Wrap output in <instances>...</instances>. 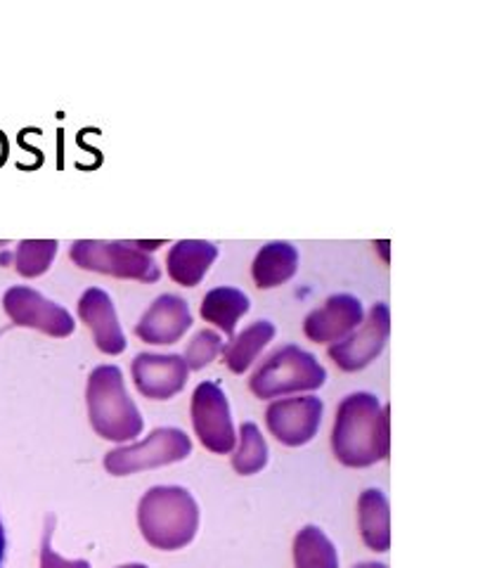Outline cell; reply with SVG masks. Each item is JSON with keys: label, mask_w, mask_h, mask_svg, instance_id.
<instances>
[{"label": "cell", "mask_w": 504, "mask_h": 568, "mask_svg": "<svg viewBox=\"0 0 504 568\" xmlns=\"http://www.w3.org/2000/svg\"><path fill=\"white\" fill-rule=\"evenodd\" d=\"M332 450L344 467L365 469L389 457V407L372 394H351L341 400L332 426Z\"/></svg>", "instance_id": "1"}, {"label": "cell", "mask_w": 504, "mask_h": 568, "mask_svg": "<svg viewBox=\"0 0 504 568\" xmlns=\"http://www.w3.org/2000/svg\"><path fill=\"white\" fill-rule=\"evenodd\" d=\"M138 526L152 547L173 552L190 545L200 528V507L180 486L150 488L138 505Z\"/></svg>", "instance_id": "2"}, {"label": "cell", "mask_w": 504, "mask_h": 568, "mask_svg": "<svg viewBox=\"0 0 504 568\" xmlns=\"http://www.w3.org/2000/svg\"><path fill=\"white\" fill-rule=\"evenodd\" d=\"M88 419L104 440L125 443L142 434V415L129 396L123 375L117 365H100L88 377L85 386Z\"/></svg>", "instance_id": "3"}, {"label": "cell", "mask_w": 504, "mask_h": 568, "mask_svg": "<svg viewBox=\"0 0 504 568\" xmlns=\"http://www.w3.org/2000/svg\"><path fill=\"white\" fill-rule=\"evenodd\" d=\"M327 379V369L317 363L315 355L299 346H282L270 353L265 363L249 379L251 394L256 398H280L299 394V390H315Z\"/></svg>", "instance_id": "4"}, {"label": "cell", "mask_w": 504, "mask_h": 568, "mask_svg": "<svg viewBox=\"0 0 504 568\" xmlns=\"http://www.w3.org/2000/svg\"><path fill=\"white\" fill-rule=\"evenodd\" d=\"M69 258L81 271L112 275L119 280L159 282L161 271L157 261L131 242H102V240H79L71 244Z\"/></svg>", "instance_id": "5"}, {"label": "cell", "mask_w": 504, "mask_h": 568, "mask_svg": "<svg viewBox=\"0 0 504 568\" xmlns=\"http://www.w3.org/2000/svg\"><path fill=\"white\" fill-rule=\"evenodd\" d=\"M192 453V440L175 426H159L145 440L135 446L117 448L104 455V469L112 476H131L145 469L183 462Z\"/></svg>", "instance_id": "6"}, {"label": "cell", "mask_w": 504, "mask_h": 568, "mask_svg": "<svg viewBox=\"0 0 504 568\" xmlns=\"http://www.w3.org/2000/svg\"><path fill=\"white\" fill-rule=\"evenodd\" d=\"M192 424L196 438L202 440L206 450L215 455H228L235 448V426H232L228 396L219 384L202 382L194 388Z\"/></svg>", "instance_id": "7"}, {"label": "cell", "mask_w": 504, "mask_h": 568, "mask_svg": "<svg viewBox=\"0 0 504 568\" xmlns=\"http://www.w3.org/2000/svg\"><path fill=\"white\" fill-rule=\"evenodd\" d=\"M3 308L17 327L39 329L56 339L74 334V317L56 301L46 298L31 287H10L3 296Z\"/></svg>", "instance_id": "8"}, {"label": "cell", "mask_w": 504, "mask_h": 568, "mask_svg": "<svg viewBox=\"0 0 504 568\" xmlns=\"http://www.w3.org/2000/svg\"><path fill=\"white\" fill-rule=\"evenodd\" d=\"M391 332V313L386 304H374L363 327L353 332L346 339L330 346V358L344 372H357L372 365L384 351Z\"/></svg>", "instance_id": "9"}, {"label": "cell", "mask_w": 504, "mask_h": 568, "mask_svg": "<svg viewBox=\"0 0 504 568\" xmlns=\"http://www.w3.org/2000/svg\"><path fill=\"white\" fill-rule=\"evenodd\" d=\"M322 410H325V405L315 396L284 398L268 407L265 424L282 446L299 448L315 438L322 422Z\"/></svg>", "instance_id": "10"}, {"label": "cell", "mask_w": 504, "mask_h": 568, "mask_svg": "<svg viewBox=\"0 0 504 568\" xmlns=\"http://www.w3.org/2000/svg\"><path fill=\"white\" fill-rule=\"evenodd\" d=\"M131 372L142 396L152 400H169L185 388L190 369L183 355L140 353L131 365Z\"/></svg>", "instance_id": "11"}, {"label": "cell", "mask_w": 504, "mask_h": 568, "mask_svg": "<svg viewBox=\"0 0 504 568\" xmlns=\"http://www.w3.org/2000/svg\"><path fill=\"white\" fill-rule=\"evenodd\" d=\"M365 311L353 294H334L325 306L315 308L303 323V332L315 344H336L363 325Z\"/></svg>", "instance_id": "12"}, {"label": "cell", "mask_w": 504, "mask_h": 568, "mask_svg": "<svg viewBox=\"0 0 504 568\" xmlns=\"http://www.w3.org/2000/svg\"><path fill=\"white\" fill-rule=\"evenodd\" d=\"M192 327V313L185 298L175 294H161L154 304L140 317L135 334L145 344L167 346L175 344Z\"/></svg>", "instance_id": "13"}, {"label": "cell", "mask_w": 504, "mask_h": 568, "mask_svg": "<svg viewBox=\"0 0 504 568\" xmlns=\"http://www.w3.org/2000/svg\"><path fill=\"white\" fill-rule=\"evenodd\" d=\"M79 317L93 332L95 346L107 355H119L125 351V336L119 325V315L112 296L100 287H90L79 301Z\"/></svg>", "instance_id": "14"}, {"label": "cell", "mask_w": 504, "mask_h": 568, "mask_svg": "<svg viewBox=\"0 0 504 568\" xmlns=\"http://www.w3.org/2000/svg\"><path fill=\"white\" fill-rule=\"evenodd\" d=\"M215 256H219V246L211 242L180 240L167 256V271L173 282L183 284V287H196L209 273Z\"/></svg>", "instance_id": "15"}, {"label": "cell", "mask_w": 504, "mask_h": 568, "mask_svg": "<svg viewBox=\"0 0 504 568\" xmlns=\"http://www.w3.org/2000/svg\"><path fill=\"white\" fill-rule=\"evenodd\" d=\"M357 528L365 545L374 552H386L391 547V509L386 495L380 488H367L360 493Z\"/></svg>", "instance_id": "16"}, {"label": "cell", "mask_w": 504, "mask_h": 568, "mask_svg": "<svg viewBox=\"0 0 504 568\" xmlns=\"http://www.w3.org/2000/svg\"><path fill=\"white\" fill-rule=\"evenodd\" d=\"M299 271V252L290 242H268L251 265V275L259 290H275Z\"/></svg>", "instance_id": "17"}, {"label": "cell", "mask_w": 504, "mask_h": 568, "mask_svg": "<svg viewBox=\"0 0 504 568\" xmlns=\"http://www.w3.org/2000/svg\"><path fill=\"white\" fill-rule=\"evenodd\" d=\"M249 308H251V301L242 290L215 287L204 296L200 313L206 323L215 325L219 329H223V334L232 336L235 334L240 317L246 315Z\"/></svg>", "instance_id": "18"}, {"label": "cell", "mask_w": 504, "mask_h": 568, "mask_svg": "<svg viewBox=\"0 0 504 568\" xmlns=\"http://www.w3.org/2000/svg\"><path fill=\"white\" fill-rule=\"evenodd\" d=\"M275 336V325L268 323V320H259V323L249 325L240 336H232V342L223 346V363L235 372V375H242L254 361L259 358V353L273 342Z\"/></svg>", "instance_id": "19"}, {"label": "cell", "mask_w": 504, "mask_h": 568, "mask_svg": "<svg viewBox=\"0 0 504 568\" xmlns=\"http://www.w3.org/2000/svg\"><path fill=\"white\" fill-rule=\"evenodd\" d=\"M294 566L296 568H339V555L325 530L305 526L294 538Z\"/></svg>", "instance_id": "20"}, {"label": "cell", "mask_w": 504, "mask_h": 568, "mask_svg": "<svg viewBox=\"0 0 504 568\" xmlns=\"http://www.w3.org/2000/svg\"><path fill=\"white\" fill-rule=\"evenodd\" d=\"M268 465V443L254 422H244L240 429V446L232 455V467L238 474L251 476L259 474Z\"/></svg>", "instance_id": "21"}, {"label": "cell", "mask_w": 504, "mask_h": 568, "mask_svg": "<svg viewBox=\"0 0 504 568\" xmlns=\"http://www.w3.org/2000/svg\"><path fill=\"white\" fill-rule=\"evenodd\" d=\"M58 240H22L14 252V271L22 277H39L48 273L58 256Z\"/></svg>", "instance_id": "22"}, {"label": "cell", "mask_w": 504, "mask_h": 568, "mask_svg": "<svg viewBox=\"0 0 504 568\" xmlns=\"http://www.w3.org/2000/svg\"><path fill=\"white\" fill-rule=\"evenodd\" d=\"M221 351H223L221 334L213 329H202L194 334V339L190 342L183 358H185L188 369H204L209 363L219 358Z\"/></svg>", "instance_id": "23"}, {"label": "cell", "mask_w": 504, "mask_h": 568, "mask_svg": "<svg viewBox=\"0 0 504 568\" xmlns=\"http://www.w3.org/2000/svg\"><path fill=\"white\" fill-rule=\"evenodd\" d=\"M52 526H56V517L46 519V532H43V542H41V568H90L88 561L83 559H64L60 557L56 549H52Z\"/></svg>", "instance_id": "24"}, {"label": "cell", "mask_w": 504, "mask_h": 568, "mask_svg": "<svg viewBox=\"0 0 504 568\" xmlns=\"http://www.w3.org/2000/svg\"><path fill=\"white\" fill-rule=\"evenodd\" d=\"M6 549H8V538H6V526L3 519H0V566L6 561Z\"/></svg>", "instance_id": "25"}, {"label": "cell", "mask_w": 504, "mask_h": 568, "mask_svg": "<svg viewBox=\"0 0 504 568\" xmlns=\"http://www.w3.org/2000/svg\"><path fill=\"white\" fill-rule=\"evenodd\" d=\"M355 568H389V566L386 564H360Z\"/></svg>", "instance_id": "26"}, {"label": "cell", "mask_w": 504, "mask_h": 568, "mask_svg": "<svg viewBox=\"0 0 504 568\" xmlns=\"http://www.w3.org/2000/svg\"><path fill=\"white\" fill-rule=\"evenodd\" d=\"M119 568H148L145 564H125V566H119Z\"/></svg>", "instance_id": "27"}]
</instances>
